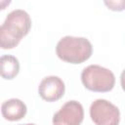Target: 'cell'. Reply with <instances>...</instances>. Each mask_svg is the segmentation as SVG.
<instances>
[{"instance_id": "cell-1", "label": "cell", "mask_w": 125, "mask_h": 125, "mask_svg": "<svg viewBox=\"0 0 125 125\" xmlns=\"http://www.w3.org/2000/svg\"><path fill=\"white\" fill-rule=\"evenodd\" d=\"M31 19L27 12L16 9L10 12L0 27V46L4 50L13 49L28 34Z\"/></svg>"}, {"instance_id": "cell-2", "label": "cell", "mask_w": 125, "mask_h": 125, "mask_svg": "<svg viewBox=\"0 0 125 125\" xmlns=\"http://www.w3.org/2000/svg\"><path fill=\"white\" fill-rule=\"evenodd\" d=\"M57 56L63 62L78 64L87 61L93 53L91 42L85 37L64 36L56 46Z\"/></svg>"}, {"instance_id": "cell-3", "label": "cell", "mask_w": 125, "mask_h": 125, "mask_svg": "<svg viewBox=\"0 0 125 125\" xmlns=\"http://www.w3.org/2000/svg\"><path fill=\"white\" fill-rule=\"evenodd\" d=\"M81 81L86 89L92 92L104 93L113 89L115 76L108 68L99 64H90L82 70Z\"/></svg>"}, {"instance_id": "cell-4", "label": "cell", "mask_w": 125, "mask_h": 125, "mask_svg": "<svg viewBox=\"0 0 125 125\" xmlns=\"http://www.w3.org/2000/svg\"><path fill=\"white\" fill-rule=\"evenodd\" d=\"M90 117L96 125H118L119 108L104 99H98L90 105Z\"/></svg>"}, {"instance_id": "cell-5", "label": "cell", "mask_w": 125, "mask_h": 125, "mask_svg": "<svg viewBox=\"0 0 125 125\" xmlns=\"http://www.w3.org/2000/svg\"><path fill=\"white\" fill-rule=\"evenodd\" d=\"M84 119V109L77 101L66 102L53 116L54 125H80Z\"/></svg>"}, {"instance_id": "cell-6", "label": "cell", "mask_w": 125, "mask_h": 125, "mask_svg": "<svg viewBox=\"0 0 125 125\" xmlns=\"http://www.w3.org/2000/svg\"><path fill=\"white\" fill-rule=\"evenodd\" d=\"M65 91L63 81L55 75L44 77L38 87L39 96L46 102L52 103L60 100Z\"/></svg>"}, {"instance_id": "cell-7", "label": "cell", "mask_w": 125, "mask_h": 125, "mask_svg": "<svg viewBox=\"0 0 125 125\" xmlns=\"http://www.w3.org/2000/svg\"><path fill=\"white\" fill-rule=\"evenodd\" d=\"M26 111L25 104L20 99H10L3 102L1 104L2 116L9 121L21 120L25 116Z\"/></svg>"}, {"instance_id": "cell-8", "label": "cell", "mask_w": 125, "mask_h": 125, "mask_svg": "<svg viewBox=\"0 0 125 125\" xmlns=\"http://www.w3.org/2000/svg\"><path fill=\"white\" fill-rule=\"evenodd\" d=\"M0 73L4 79H13L15 78L20 71V62L19 60L12 55H4L0 59Z\"/></svg>"}, {"instance_id": "cell-9", "label": "cell", "mask_w": 125, "mask_h": 125, "mask_svg": "<svg viewBox=\"0 0 125 125\" xmlns=\"http://www.w3.org/2000/svg\"><path fill=\"white\" fill-rule=\"evenodd\" d=\"M104 3L106 7L112 11H123L125 10V0H104Z\"/></svg>"}, {"instance_id": "cell-10", "label": "cell", "mask_w": 125, "mask_h": 125, "mask_svg": "<svg viewBox=\"0 0 125 125\" xmlns=\"http://www.w3.org/2000/svg\"><path fill=\"white\" fill-rule=\"evenodd\" d=\"M120 84H121V87H122L123 91L125 92V69H123L122 72H121V75H120Z\"/></svg>"}, {"instance_id": "cell-11", "label": "cell", "mask_w": 125, "mask_h": 125, "mask_svg": "<svg viewBox=\"0 0 125 125\" xmlns=\"http://www.w3.org/2000/svg\"><path fill=\"white\" fill-rule=\"evenodd\" d=\"M19 125H35L33 123H26V124H19Z\"/></svg>"}]
</instances>
